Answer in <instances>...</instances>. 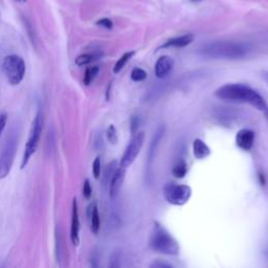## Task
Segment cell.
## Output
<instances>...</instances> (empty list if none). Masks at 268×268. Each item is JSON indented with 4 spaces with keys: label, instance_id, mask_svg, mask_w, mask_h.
<instances>
[{
    "label": "cell",
    "instance_id": "6da1fadb",
    "mask_svg": "<svg viewBox=\"0 0 268 268\" xmlns=\"http://www.w3.org/2000/svg\"><path fill=\"white\" fill-rule=\"evenodd\" d=\"M214 94L223 101L251 105L255 109L268 115V104L266 100L248 85L242 83L225 84L220 86Z\"/></svg>",
    "mask_w": 268,
    "mask_h": 268
},
{
    "label": "cell",
    "instance_id": "7a4b0ae2",
    "mask_svg": "<svg viewBox=\"0 0 268 268\" xmlns=\"http://www.w3.org/2000/svg\"><path fill=\"white\" fill-rule=\"evenodd\" d=\"M248 44L236 41H215L204 45L200 52L201 55L212 59L237 60L245 57L249 52Z\"/></svg>",
    "mask_w": 268,
    "mask_h": 268
},
{
    "label": "cell",
    "instance_id": "3957f363",
    "mask_svg": "<svg viewBox=\"0 0 268 268\" xmlns=\"http://www.w3.org/2000/svg\"><path fill=\"white\" fill-rule=\"evenodd\" d=\"M149 246L153 252L166 256H177L180 252V246L177 240L158 223H155L151 231Z\"/></svg>",
    "mask_w": 268,
    "mask_h": 268
},
{
    "label": "cell",
    "instance_id": "277c9868",
    "mask_svg": "<svg viewBox=\"0 0 268 268\" xmlns=\"http://www.w3.org/2000/svg\"><path fill=\"white\" fill-rule=\"evenodd\" d=\"M42 130H43V117H42V113L39 111L37 114H36V117L34 118V121L32 123L29 139L28 141H26L23 156L21 159V165H20L21 170L25 169V167L29 165L32 156L36 153V151H37L39 142H40V138H41Z\"/></svg>",
    "mask_w": 268,
    "mask_h": 268
},
{
    "label": "cell",
    "instance_id": "5b68a950",
    "mask_svg": "<svg viewBox=\"0 0 268 268\" xmlns=\"http://www.w3.org/2000/svg\"><path fill=\"white\" fill-rule=\"evenodd\" d=\"M2 69L8 83L13 86L19 85L23 81L25 76V62L20 56H6L3 60Z\"/></svg>",
    "mask_w": 268,
    "mask_h": 268
},
{
    "label": "cell",
    "instance_id": "8992f818",
    "mask_svg": "<svg viewBox=\"0 0 268 268\" xmlns=\"http://www.w3.org/2000/svg\"><path fill=\"white\" fill-rule=\"evenodd\" d=\"M164 195L170 204L181 207L191 199L192 189L186 184L167 183L164 187Z\"/></svg>",
    "mask_w": 268,
    "mask_h": 268
},
{
    "label": "cell",
    "instance_id": "52a82bcc",
    "mask_svg": "<svg viewBox=\"0 0 268 268\" xmlns=\"http://www.w3.org/2000/svg\"><path fill=\"white\" fill-rule=\"evenodd\" d=\"M145 142V133L144 132H136L133 134L131 140L129 141L128 146L124 151V154L121 158L120 166L127 169L129 168L134 162H135L136 157L140 153Z\"/></svg>",
    "mask_w": 268,
    "mask_h": 268
},
{
    "label": "cell",
    "instance_id": "ba28073f",
    "mask_svg": "<svg viewBox=\"0 0 268 268\" xmlns=\"http://www.w3.org/2000/svg\"><path fill=\"white\" fill-rule=\"evenodd\" d=\"M17 151V140L15 137L8 138L1 155H0V180L10 174Z\"/></svg>",
    "mask_w": 268,
    "mask_h": 268
},
{
    "label": "cell",
    "instance_id": "9c48e42d",
    "mask_svg": "<svg viewBox=\"0 0 268 268\" xmlns=\"http://www.w3.org/2000/svg\"><path fill=\"white\" fill-rule=\"evenodd\" d=\"M125 175H126V169L121 166L114 171L109 181V196L111 199H115L119 196L125 180Z\"/></svg>",
    "mask_w": 268,
    "mask_h": 268
},
{
    "label": "cell",
    "instance_id": "30bf717a",
    "mask_svg": "<svg viewBox=\"0 0 268 268\" xmlns=\"http://www.w3.org/2000/svg\"><path fill=\"white\" fill-rule=\"evenodd\" d=\"M70 240L75 246L80 244V217L77 199L73 200V208H71V225H70Z\"/></svg>",
    "mask_w": 268,
    "mask_h": 268
},
{
    "label": "cell",
    "instance_id": "8fae6325",
    "mask_svg": "<svg viewBox=\"0 0 268 268\" xmlns=\"http://www.w3.org/2000/svg\"><path fill=\"white\" fill-rule=\"evenodd\" d=\"M255 142V132L251 129L243 128L236 134V145L243 151H251Z\"/></svg>",
    "mask_w": 268,
    "mask_h": 268
},
{
    "label": "cell",
    "instance_id": "7c38bea8",
    "mask_svg": "<svg viewBox=\"0 0 268 268\" xmlns=\"http://www.w3.org/2000/svg\"><path fill=\"white\" fill-rule=\"evenodd\" d=\"M174 66V60L169 56H163L160 57L155 63L154 67V74L156 78L164 79L166 78L170 73H171Z\"/></svg>",
    "mask_w": 268,
    "mask_h": 268
},
{
    "label": "cell",
    "instance_id": "4fadbf2b",
    "mask_svg": "<svg viewBox=\"0 0 268 268\" xmlns=\"http://www.w3.org/2000/svg\"><path fill=\"white\" fill-rule=\"evenodd\" d=\"M87 215L89 219H90L91 231L94 235H96L101 228V218L96 202H92L89 204V207L87 208Z\"/></svg>",
    "mask_w": 268,
    "mask_h": 268
},
{
    "label": "cell",
    "instance_id": "5bb4252c",
    "mask_svg": "<svg viewBox=\"0 0 268 268\" xmlns=\"http://www.w3.org/2000/svg\"><path fill=\"white\" fill-rule=\"evenodd\" d=\"M193 154L196 159H205L210 156L211 149L202 139L196 138L193 141Z\"/></svg>",
    "mask_w": 268,
    "mask_h": 268
},
{
    "label": "cell",
    "instance_id": "9a60e30c",
    "mask_svg": "<svg viewBox=\"0 0 268 268\" xmlns=\"http://www.w3.org/2000/svg\"><path fill=\"white\" fill-rule=\"evenodd\" d=\"M194 36L192 34H186L180 37H175L172 39H169L162 47L168 48V47H185L193 42Z\"/></svg>",
    "mask_w": 268,
    "mask_h": 268
},
{
    "label": "cell",
    "instance_id": "2e32d148",
    "mask_svg": "<svg viewBox=\"0 0 268 268\" xmlns=\"http://www.w3.org/2000/svg\"><path fill=\"white\" fill-rule=\"evenodd\" d=\"M164 133H165V128L164 127L158 128V130L155 133V135L153 136V139H152V141H151L150 149H149V152H148V159H149L150 164L152 163V160H153V158H154V153L156 152L155 150L157 149V147L159 145V141L162 140V138L164 136Z\"/></svg>",
    "mask_w": 268,
    "mask_h": 268
},
{
    "label": "cell",
    "instance_id": "e0dca14e",
    "mask_svg": "<svg viewBox=\"0 0 268 268\" xmlns=\"http://www.w3.org/2000/svg\"><path fill=\"white\" fill-rule=\"evenodd\" d=\"M135 55V51H128L125 52L124 55L117 61V63H115L114 67H113V73L114 74H119L120 71H122V69L126 66V64L131 60V58Z\"/></svg>",
    "mask_w": 268,
    "mask_h": 268
},
{
    "label": "cell",
    "instance_id": "ac0fdd59",
    "mask_svg": "<svg viewBox=\"0 0 268 268\" xmlns=\"http://www.w3.org/2000/svg\"><path fill=\"white\" fill-rule=\"evenodd\" d=\"M101 57L99 53H84V55H80L76 59V64L78 66H84L92 63L93 61L97 60Z\"/></svg>",
    "mask_w": 268,
    "mask_h": 268
},
{
    "label": "cell",
    "instance_id": "d6986e66",
    "mask_svg": "<svg viewBox=\"0 0 268 268\" xmlns=\"http://www.w3.org/2000/svg\"><path fill=\"white\" fill-rule=\"evenodd\" d=\"M99 73H100L99 66L87 67L86 70H85V74H84V79H83L84 84L86 86L90 85L93 82V80L96 78V76L99 75Z\"/></svg>",
    "mask_w": 268,
    "mask_h": 268
},
{
    "label": "cell",
    "instance_id": "ffe728a7",
    "mask_svg": "<svg viewBox=\"0 0 268 268\" xmlns=\"http://www.w3.org/2000/svg\"><path fill=\"white\" fill-rule=\"evenodd\" d=\"M187 173V166L184 160H180L179 163L176 164L172 169V174L176 178H183Z\"/></svg>",
    "mask_w": 268,
    "mask_h": 268
},
{
    "label": "cell",
    "instance_id": "44dd1931",
    "mask_svg": "<svg viewBox=\"0 0 268 268\" xmlns=\"http://www.w3.org/2000/svg\"><path fill=\"white\" fill-rule=\"evenodd\" d=\"M117 168H118V163L115 162V160H113V162H111L108 166H107V168L105 170V173H104V178H103L104 184H109V181L111 179L114 171L117 170Z\"/></svg>",
    "mask_w": 268,
    "mask_h": 268
},
{
    "label": "cell",
    "instance_id": "7402d4cb",
    "mask_svg": "<svg viewBox=\"0 0 268 268\" xmlns=\"http://www.w3.org/2000/svg\"><path fill=\"white\" fill-rule=\"evenodd\" d=\"M130 77H131L132 81H134V82H142L147 79L148 75L144 69H141L139 67H135V68L132 69Z\"/></svg>",
    "mask_w": 268,
    "mask_h": 268
},
{
    "label": "cell",
    "instance_id": "603a6c76",
    "mask_svg": "<svg viewBox=\"0 0 268 268\" xmlns=\"http://www.w3.org/2000/svg\"><path fill=\"white\" fill-rule=\"evenodd\" d=\"M106 137L108 139V141L112 145H115L119 140V134H118V130L115 128L114 125H110L106 131Z\"/></svg>",
    "mask_w": 268,
    "mask_h": 268
},
{
    "label": "cell",
    "instance_id": "cb8c5ba5",
    "mask_svg": "<svg viewBox=\"0 0 268 268\" xmlns=\"http://www.w3.org/2000/svg\"><path fill=\"white\" fill-rule=\"evenodd\" d=\"M102 168H101V157L96 156L92 163V174L95 179H99L101 176Z\"/></svg>",
    "mask_w": 268,
    "mask_h": 268
},
{
    "label": "cell",
    "instance_id": "d4e9b609",
    "mask_svg": "<svg viewBox=\"0 0 268 268\" xmlns=\"http://www.w3.org/2000/svg\"><path fill=\"white\" fill-rule=\"evenodd\" d=\"M83 196L84 198L86 199H90L92 196V187L90 184V181L89 179H85L84 183H83Z\"/></svg>",
    "mask_w": 268,
    "mask_h": 268
},
{
    "label": "cell",
    "instance_id": "484cf974",
    "mask_svg": "<svg viewBox=\"0 0 268 268\" xmlns=\"http://www.w3.org/2000/svg\"><path fill=\"white\" fill-rule=\"evenodd\" d=\"M140 125V118L137 117V115H133L130 120V128H131V132L132 134H135L138 127Z\"/></svg>",
    "mask_w": 268,
    "mask_h": 268
},
{
    "label": "cell",
    "instance_id": "4316f807",
    "mask_svg": "<svg viewBox=\"0 0 268 268\" xmlns=\"http://www.w3.org/2000/svg\"><path fill=\"white\" fill-rule=\"evenodd\" d=\"M150 267L151 268H172L173 265L170 264V263H167V262H164L162 260H156L150 265Z\"/></svg>",
    "mask_w": 268,
    "mask_h": 268
},
{
    "label": "cell",
    "instance_id": "83f0119b",
    "mask_svg": "<svg viewBox=\"0 0 268 268\" xmlns=\"http://www.w3.org/2000/svg\"><path fill=\"white\" fill-rule=\"evenodd\" d=\"M97 25L102 26V28L104 29H107V30H111L112 26H113V23L110 19H108V18H104V19H101L96 22Z\"/></svg>",
    "mask_w": 268,
    "mask_h": 268
},
{
    "label": "cell",
    "instance_id": "f1b7e54d",
    "mask_svg": "<svg viewBox=\"0 0 268 268\" xmlns=\"http://www.w3.org/2000/svg\"><path fill=\"white\" fill-rule=\"evenodd\" d=\"M7 114L6 113H0V137H1V134L6 126L7 123Z\"/></svg>",
    "mask_w": 268,
    "mask_h": 268
},
{
    "label": "cell",
    "instance_id": "f546056e",
    "mask_svg": "<svg viewBox=\"0 0 268 268\" xmlns=\"http://www.w3.org/2000/svg\"><path fill=\"white\" fill-rule=\"evenodd\" d=\"M259 179H260V182H261V184L262 185H264V183H265V177H264V175L263 174H259Z\"/></svg>",
    "mask_w": 268,
    "mask_h": 268
},
{
    "label": "cell",
    "instance_id": "4dcf8cb0",
    "mask_svg": "<svg viewBox=\"0 0 268 268\" xmlns=\"http://www.w3.org/2000/svg\"><path fill=\"white\" fill-rule=\"evenodd\" d=\"M191 1H193V2H198V1H201V0H191Z\"/></svg>",
    "mask_w": 268,
    "mask_h": 268
},
{
    "label": "cell",
    "instance_id": "1f68e13d",
    "mask_svg": "<svg viewBox=\"0 0 268 268\" xmlns=\"http://www.w3.org/2000/svg\"><path fill=\"white\" fill-rule=\"evenodd\" d=\"M266 256L268 257V248H267V251H266Z\"/></svg>",
    "mask_w": 268,
    "mask_h": 268
},
{
    "label": "cell",
    "instance_id": "d6a6232c",
    "mask_svg": "<svg viewBox=\"0 0 268 268\" xmlns=\"http://www.w3.org/2000/svg\"><path fill=\"white\" fill-rule=\"evenodd\" d=\"M19 1H24V0H19Z\"/></svg>",
    "mask_w": 268,
    "mask_h": 268
},
{
    "label": "cell",
    "instance_id": "836d02e7",
    "mask_svg": "<svg viewBox=\"0 0 268 268\" xmlns=\"http://www.w3.org/2000/svg\"><path fill=\"white\" fill-rule=\"evenodd\" d=\"M267 81H268V79H267Z\"/></svg>",
    "mask_w": 268,
    "mask_h": 268
}]
</instances>
